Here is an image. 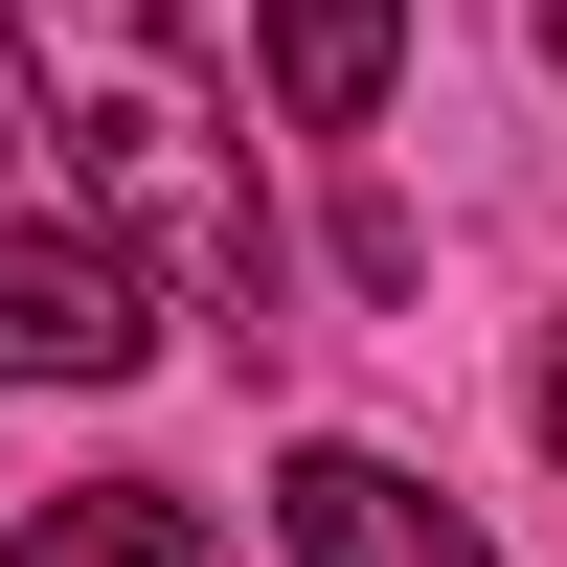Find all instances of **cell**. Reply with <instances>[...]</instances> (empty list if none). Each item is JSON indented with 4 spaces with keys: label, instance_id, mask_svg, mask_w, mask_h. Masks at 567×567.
<instances>
[{
    "label": "cell",
    "instance_id": "1",
    "mask_svg": "<svg viewBox=\"0 0 567 567\" xmlns=\"http://www.w3.org/2000/svg\"><path fill=\"white\" fill-rule=\"evenodd\" d=\"M45 136H69V227L182 318H272V205L250 136H227V69L182 45V0H23Z\"/></svg>",
    "mask_w": 567,
    "mask_h": 567
},
{
    "label": "cell",
    "instance_id": "3",
    "mask_svg": "<svg viewBox=\"0 0 567 567\" xmlns=\"http://www.w3.org/2000/svg\"><path fill=\"white\" fill-rule=\"evenodd\" d=\"M272 523H296V567H499L432 477H409V454H363V432H318L296 477H272Z\"/></svg>",
    "mask_w": 567,
    "mask_h": 567
},
{
    "label": "cell",
    "instance_id": "6",
    "mask_svg": "<svg viewBox=\"0 0 567 567\" xmlns=\"http://www.w3.org/2000/svg\"><path fill=\"white\" fill-rule=\"evenodd\" d=\"M545 432H567V341H545Z\"/></svg>",
    "mask_w": 567,
    "mask_h": 567
},
{
    "label": "cell",
    "instance_id": "4",
    "mask_svg": "<svg viewBox=\"0 0 567 567\" xmlns=\"http://www.w3.org/2000/svg\"><path fill=\"white\" fill-rule=\"evenodd\" d=\"M386 69H409V0H272V114L296 136H363Z\"/></svg>",
    "mask_w": 567,
    "mask_h": 567
},
{
    "label": "cell",
    "instance_id": "5",
    "mask_svg": "<svg viewBox=\"0 0 567 567\" xmlns=\"http://www.w3.org/2000/svg\"><path fill=\"white\" fill-rule=\"evenodd\" d=\"M0 567H205V523H182L159 477H91V499H45V523L0 545Z\"/></svg>",
    "mask_w": 567,
    "mask_h": 567
},
{
    "label": "cell",
    "instance_id": "8",
    "mask_svg": "<svg viewBox=\"0 0 567 567\" xmlns=\"http://www.w3.org/2000/svg\"><path fill=\"white\" fill-rule=\"evenodd\" d=\"M0 136H23V114H0Z\"/></svg>",
    "mask_w": 567,
    "mask_h": 567
},
{
    "label": "cell",
    "instance_id": "7",
    "mask_svg": "<svg viewBox=\"0 0 567 567\" xmlns=\"http://www.w3.org/2000/svg\"><path fill=\"white\" fill-rule=\"evenodd\" d=\"M545 69H567V0H545Z\"/></svg>",
    "mask_w": 567,
    "mask_h": 567
},
{
    "label": "cell",
    "instance_id": "2",
    "mask_svg": "<svg viewBox=\"0 0 567 567\" xmlns=\"http://www.w3.org/2000/svg\"><path fill=\"white\" fill-rule=\"evenodd\" d=\"M159 296H136L91 227H0V386H136Z\"/></svg>",
    "mask_w": 567,
    "mask_h": 567
}]
</instances>
